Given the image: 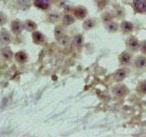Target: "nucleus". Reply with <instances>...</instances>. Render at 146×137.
Here are the masks:
<instances>
[{
	"instance_id": "1",
	"label": "nucleus",
	"mask_w": 146,
	"mask_h": 137,
	"mask_svg": "<svg viewBox=\"0 0 146 137\" xmlns=\"http://www.w3.org/2000/svg\"><path fill=\"white\" fill-rule=\"evenodd\" d=\"M133 7L137 12L139 13L146 12V0H134Z\"/></svg>"
},
{
	"instance_id": "2",
	"label": "nucleus",
	"mask_w": 146,
	"mask_h": 137,
	"mask_svg": "<svg viewBox=\"0 0 146 137\" xmlns=\"http://www.w3.org/2000/svg\"><path fill=\"white\" fill-rule=\"evenodd\" d=\"M22 29H23L22 23H20L18 20L12 21V23H11V29H12L14 34H16V35L20 34L21 31H22Z\"/></svg>"
},
{
	"instance_id": "3",
	"label": "nucleus",
	"mask_w": 146,
	"mask_h": 137,
	"mask_svg": "<svg viewBox=\"0 0 146 137\" xmlns=\"http://www.w3.org/2000/svg\"><path fill=\"white\" fill-rule=\"evenodd\" d=\"M11 41V35L7 30L3 29L0 32V43L1 44H7Z\"/></svg>"
},
{
	"instance_id": "4",
	"label": "nucleus",
	"mask_w": 146,
	"mask_h": 137,
	"mask_svg": "<svg viewBox=\"0 0 146 137\" xmlns=\"http://www.w3.org/2000/svg\"><path fill=\"white\" fill-rule=\"evenodd\" d=\"M32 38H33L34 42L36 44H41L45 41V37L42 33H40L38 31H35L33 35H32Z\"/></svg>"
},
{
	"instance_id": "5",
	"label": "nucleus",
	"mask_w": 146,
	"mask_h": 137,
	"mask_svg": "<svg viewBox=\"0 0 146 137\" xmlns=\"http://www.w3.org/2000/svg\"><path fill=\"white\" fill-rule=\"evenodd\" d=\"M74 15L78 17L81 19V18H84L87 15V10L85 9V7H78L77 8H75L74 10Z\"/></svg>"
},
{
	"instance_id": "6",
	"label": "nucleus",
	"mask_w": 146,
	"mask_h": 137,
	"mask_svg": "<svg viewBox=\"0 0 146 137\" xmlns=\"http://www.w3.org/2000/svg\"><path fill=\"white\" fill-rule=\"evenodd\" d=\"M35 6L40 9H47L49 6V0H34Z\"/></svg>"
},
{
	"instance_id": "7",
	"label": "nucleus",
	"mask_w": 146,
	"mask_h": 137,
	"mask_svg": "<svg viewBox=\"0 0 146 137\" xmlns=\"http://www.w3.org/2000/svg\"><path fill=\"white\" fill-rule=\"evenodd\" d=\"M128 45H129V47L131 50H137L140 47L139 41L137 40V39L134 38V37H131V38L129 39V41H128Z\"/></svg>"
},
{
	"instance_id": "8",
	"label": "nucleus",
	"mask_w": 146,
	"mask_h": 137,
	"mask_svg": "<svg viewBox=\"0 0 146 137\" xmlns=\"http://www.w3.org/2000/svg\"><path fill=\"white\" fill-rule=\"evenodd\" d=\"M125 77H126V72L123 70H119L115 72V74H114V79L118 82L123 80L125 79Z\"/></svg>"
},
{
	"instance_id": "9",
	"label": "nucleus",
	"mask_w": 146,
	"mask_h": 137,
	"mask_svg": "<svg viewBox=\"0 0 146 137\" xmlns=\"http://www.w3.org/2000/svg\"><path fill=\"white\" fill-rule=\"evenodd\" d=\"M121 29L123 32H125V33H129V32L132 31V29H133V26H132L131 22L124 21L121 24Z\"/></svg>"
},
{
	"instance_id": "10",
	"label": "nucleus",
	"mask_w": 146,
	"mask_h": 137,
	"mask_svg": "<svg viewBox=\"0 0 146 137\" xmlns=\"http://www.w3.org/2000/svg\"><path fill=\"white\" fill-rule=\"evenodd\" d=\"M24 27H25V29H26L27 30L32 31V30L36 29V23L33 22V21H31V20H27V21L25 22V24H24Z\"/></svg>"
},
{
	"instance_id": "11",
	"label": "nucleus",
	"mask_w": 146,
	"mask_h": 137,
	"mask_svg": "<svg viewBox=\"0 0 146 137\" xmlns=\"http://www.w3.org/2000/svg\"><path fill=\"white\" fill-rule=\"evenodd\" d=\"M16 59L18 62H25L27 59V56L25 52L23 51H19L16 54Z\"/></svg>"
},
{
	"instance_id": "12",
	"label": "nucleus",
	"mask_w": 146,
	"mask_h": 137,
	"mask_svg": "<svg viewBox=\"0 0 146 137\" xmlns=\"http://www.w3.org/2000/svg\"><path fill=\"white\" fill-rule=\"evenodd\" d=\"M1 53H2V56L4 59H11L12 57V51L10 50V49H8V48H5L1 50Z\"/></svg>"
},
{
	"instance_id": "13",
	"label": "nucleus",
	"mask_w": 146,
	"mask_h": 137,
	"mask_svg": "<svg viewBox=\"0 0 146 137\" xmlns=\"http://www.w3.org/2000/svg\"><path fill=\"white\" fill-rule=\"evenodd\" d=\"M135 64H136L137 68H143L146 65V58L145 57H139L138 59H137Z\"/></svg>"
},
{
	"instance_id": "14",
	"label": "nucleus",
	"mask_w": 146,
	"mask_h": 137,
	"mask_svg": "<svg viewBox=\"0 0 146 137\" xmlns=\"http://www.w3.org/2000/svg\"><path fill=\"white\" fill-rule=\"evenodd\" d=\"M30 0H17V4L22 9H27L30 6Z\"/></svg>"
},
{
	"instance_id": "15",
	"label": "nucleus",
	"mask_w": 146,
	"mask_h": 137,
	"mask_svg": "<svg viewBox=\"0 0 146 137\" xmlns=\"http://www.w3.org/2000/svg\"><path fill=\"white\" fill-rule=\"evenodd\" d=\"M115 92L118 96H122V95H124L126 92H127V89L125 88L124 86H118L116 90H115Z\"/></svg>"
},
{
	"instance_id": "16",
	"label": "nucleus",
	"mask_w": 146,
	"mask_h": 137,
	"mask_svg": "<svg viewBox=\"0 0 146 137\" xmlns=\"http://www.w3.org/2000/svg\"><path fill=\"white\" fill-rule=\"evenodd\" d=\"M137 90H138L139 92L141 93H146V81H141L139 83L138 87H137Z\"/></svg>"
},
{
	"instance_id": "17",
	"label": "nucleus",
	"mask_w": 146,
	"mask_h": 137,
	"mask_svg": "<svg viewBox=\"0 0 146 137\" xmlns=\"http://www.w3.org/2000/svg\"><path fill=\"white\" fill-rule=\"evenodd\" d=\"M73 22H74V18H73V17H71L70 15L64 16V17H63V23L65 25H70V24H72Z\"/></svg>"
},
{
	"instance_id": "18",
	"label": "nucleus",
	"mask_w": 146,
	"mask_h": 137,
	"mask_svg": "<svg viewBox=\"0 0 146 137\" xmlns=\"http://www.w3.org/2000/svg\"><path fill=\"white\" fill-rule=\"evenodd\" d=\"M94 25H95V23L92 19H88L84 22L83 27H84L85 29H91V27H93Z\"/></svg>"
},
{
	"instance_id": "19",
	"label": "nucleus",
	"mask_w": 146,
	"mask_h": 137,
	"mask_svg": "<svg viewBox=\"0 0 146 137\" xmlns=\"http://www.w3.org/2000/svg\"><path fill=\"white\" fill-rule=\"evenodd\" d=\"M121 61L124 63H129L131 61V56L128 53H123L121 56Z\"/></svg>"
},
{
	"instance_id": "20",
	"label": "nucleus",
	"mask_w": 146,
	"mask_h": 137,
	"mask_svg": "<svg viewBox=\"0 0 146 137\" xmlns=\"http://www.w3.org/2000/svg\"><path fill=\"white\" fill-rule=\"evenodd\" d=\"M6 22H7V16L4 13L0 12V26L6 24Z\"/></svg>"
},
{
	"instance_id": "21",
	"label": "nucleus",
	"mask_w": 146,
	"mask_h": 137,
	"mask_svg": "<svg viewBox=\"0 0 146 137\" xmlns=\"http://www.w3.org/2000/svg\"><path fill=\"white\" fill-rule=\"evenodd\" d=\"M108 29L110 31H116L117 29V25H116V23H110L109 26H108Z\"/></svg>"
},
{
	"instance_id": "22",
	"label": "nucleus",
	"mask_w": 146,
	"mask_h": 137,
	"mask_svg": "<svg viewBox=\"0 0 146 137\" xmlns=\"http://www.w3.org/2000/svg\"><path fill=\"white\" fill-rule=\"evenodd\" d=\"M81 41H82V39H81V37H80V36H78L77 38H75V39H74V42H75L78 46H80V45Z\"/></svg>"
},
{
	"instance_id": "23",
	"label": "nucleus",
	"mask_w": 146,
	"mask_h": 137,
	"mask_svg": "<svg viewBox=\"0 0 146 137\" xmlns=\"http://www.w3.org/2000/svg\"><path fill=\"white\" fill-rule=\"evenodd\" d=\"M141 50H143V53H146V40L141 44Z\"/></svg>"
}]
</instances>
